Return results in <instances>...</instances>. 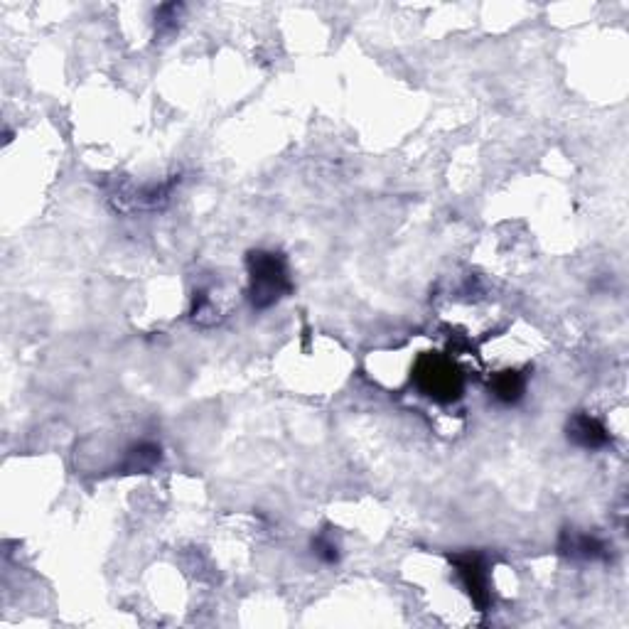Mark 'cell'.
<instances>
[{
	"label": "cell",
	"mask_w": 629,
	"mask_h": 629,
	"mask_svg": "<svg viewBox=\"0 0 629 629\" xmlns=\"http://www.w3.org/2000/svg\"><path fill=\"white\" fill-rule=\"evenodd\" d=\"M180 10H182V5H177V3L160 5L158 13H155V25H158L160 35H168V32H175V30H177V20H180Z\"/></svg>",
	"instance_id": "obj_9"
},
{
	"label": "cell",
	"mask_w": 629,
	"mask_h": 629,
	"mask_svg": "<svg viewBox=\"0 0 629 629\" xmlns=\"http://www.w3.org/2000/svg\"><path fill=\"white\" fill-rule=\"evenodd\" d=\"M558 553L573 561H605L607 544L595 534H583V531L566 529L558 539Z\"/></svg>",
	"instance_id": "obj_6"
},
{
	"label": "cell",
	"mask_w": 629,
	"mask_h": 629,
	"mask_svg": "<svg viewBox=\"0 0 629 629\" xmlns=\"http://www.w3.org/2000/svg\"><path fill=\"white\" fill-rule=\"evenodd\" d=\"M566 433L568 440L583 450H602L612 443L610 430L602 426V421L583 411L575 413L571 421H568Z\"/></svg>",
	"instance_id": "obj_5"
},
{
	"label": "cell",
	"mask_w": 629,
	"mask_h": 629,
	"mask_svg": "<svg viewBox=\"0 0 629 629\" xmlns=\"http://www.w3.org/2000/svg\"><path fill=\"white\" fill-rule=\"evenodd\" d=\"M313 553L320 558L322 563H337L340 561V546L335 544V539H330L327 534H320L313 539Z\"/></svg>",
	"instance_id": "obj_10"
},
{
	"label": "cell",
	"mask_w": 629,
	"mask_h": 629,
	"mask_svg": "<svg viewBox=\"0 0 629 629\" xmlns=\"http://www.w3.org/2000/svg\"><path fill=\"white\" fill-rule=\"evenodd\" d=\"M450 566L455 568V575L470 595L472 605L480 612H487L492 607V583H489L487 558L477 551H462L450 556Z\"/></svg>",
	"instance_id": "obj_3"
},
{
	"label": "cell",
	"mask_w": 629,
	"mask_h": 629,
	"mask_svg": "<svg viewBox=\"0 0 629 629\" xmlns=\"http://www.w3.org/2000/svg\"><path fill=\"white\" fill-rule=\"evenodd\" d=\"M246 271H249V300L256 310H268L290 295V281L286 256L278 251L256 249L246 256Z\"/></svg>",
	"instance_id": "obj_1"
},
{
	"label": "cell",
	"mask_w": 629,
	"mask_h": 629,
	"mask_svg": "<svg viewBox=\"0 0 629 629\" xmlns=\"http://www.w3.org/2000/svg\"><path fill=\"white\" fill-rule=\"evenodd\" d=\"M180 182V175H172L165 182H153V185L143 187H126V190L116 192L111 200H114L116 209L123 214H136V212H158L165 204L170 202L172 190Z\"/></svg>",
	"instance_id": "obj_4"
},
{
	"label": "cell",
	"mask_w": 629,
	"mask_h": 629,
	"mask_svg": "<svg viewBox=\"0 0 629 629\" xmlns=\"http://www.w3.org/2000/svg\"><path fill=\"white\" fill-rule=\"evenodd\" d=\"M411 379L416 389L435 403H453L465 391V376L458 364L445 354H421L413 364Z\"/></svg>",
	"instance_id": "obj_2"
},
{
	"label": "cell",
	"mask_w": 629,
	"mask_h": 629,
	"mask_svg": "<svg viewBox=\"0 0 629 629\" xmlns=\"http://www.w3.org/2000/svg\"><path fill=\"white\" fill-rule=\"evenodd\" d=\"M160 460H163V450H160V445L143 440V443L133 445V448L128 450L126 458H123L121 462V472H126V475L150 472L153 467L160 465Z\"/></svg>",
	"instance_id": "obj_7"
},
{
	"label": "cell",
	"mask_w": 629,
	"mask_h": 629,
	"mask_svg": "<svg viewBox=\"0 0 629 629\" xmlns=\"http://www.w3.org/2000/svg\"><path fill=\"white\" fill-rule=\"evenodd\" d=\"M489 389H492L494 399L512 406V403L521 401V396H524L526 376L516 372V369H504V372L494 374V379L489 381Z\"/></svg>",
	"instance_id": "obj_8"
}]
</instances>
